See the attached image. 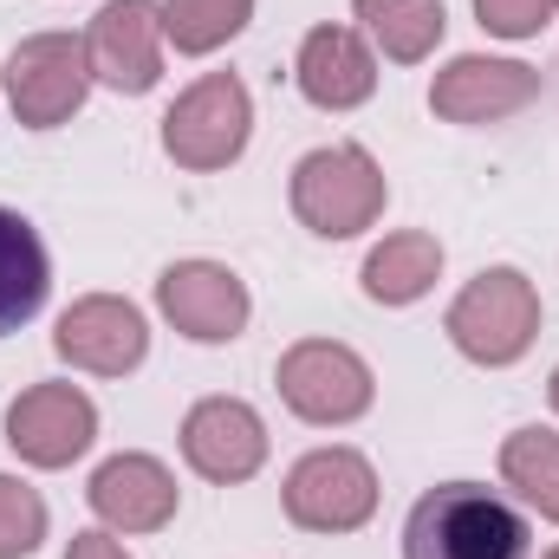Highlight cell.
<instances>
[{"instance_id":"obj_1","label":"cell","mask_w":559,"mask_h":559,"mask_svg":"<svg viewBox=\"0 0 559 559\" xmlns=\"http://www.w3.org/2000/svg\"><path fill=\"white\" fill-rule=\"evenodd\" d=\"M404 559H527V521L481 481H442L411 508Z\"/></svg>"},{"instance_id":"obj_2","label":"cell","mask_w":559,"mask_h":559,"mask_svg":"<svg viewBox=\"0 0 559 559\" xmlns=\"http://www.w3.org/2000/svg\"><path fill=\"white\" fill-rule=\"evenodd\" d=\"M534 332H540V293H534V280L514 274V267L475 274L455 293V306H449V338L475 365H514L534 345Z\"/></svg>"},{"instance_id":"obj_3","label":"cell","mask_w":559,"mask_h":559,"mask_svg":"<svg viewBox=\"0 0 559 559\" xmlns=\"http://www.w3.org/2000/svg\"><path fill=\"white\" fill-rule=\"evenodd\" d=\"M293 215L325 235V241H345L358 228H371L384 215V169L358 150V143H338V150H312L299 156L293 169Z\"/></svg>"},{"instance_id":"obj_4","label":"cell","mask_w":559,"mask_h":559,"mask_svg":"<svg viewBox=\"0 0 559 559\" xmlns=\"http://www.w3.org/2000/svg\"><path fill=\"white\" fill-rule=\"evenodd\" d=\"M248 124H254V105H248V85L235 72H209L195 79L169 118H163V150L182 163V169H222L248 150Z\"/></svg>"},{"instance_id":"obj_5","label":"cell","mask_w":559,"mask_h":559,"mask_svg":"<svg viewBox=\"0 0 559 559\" xmlns=\"http://www.w3.org/2000/svg\"><path fill=\"white\" fill-rule=\"evenodd\" d=\"M85 85H92V59H85V39L72 33H33L7 52V98L33 131L66 124L85 105Z\"/></svg>"},{"instance_id":"obj_6","label":"cell","mask_w":559,"mask_h":559,"mask_svg":"<svg viewBox=\"0 0 559 559\" xmlns=\"http://www.w3.org/2000/svg\"><path fill=\"white\" fill-rule=\"evenodd\" d=\"M280 397L306 423H352L371 411V365L338 338H299L280 358Z\"/></svg>"},{"instance_id":"obj_7","label":"cell","mask_w":559,"mask_h":559,"mask_svg":"<svg viewBox=\"0 0 559 559\" xmlns=\"http://www.w3.org/2000/svg\"><path fill=\"white\" fill-rule=\"evenodd\" d=\"M378 508V475L358 449H312L286 475V514L306 534H352Z\"/></svg>"},{"instance_id":"obj_8","label":"cell","mask_w":559,"mask_h":559,"mask_svg":"<svg viewBox=\"0 0 559 559\" xmlns=\"http://www.w3.org/2000/svg\"><path fill=\"white\" fill-rule=\"evenodd\" d=\"M98 436V411L79 384H33L13 397L7 411V442L33 462V468H66L92 449Z\"/></svg>"},{"instance_id":"obj_9","label":"cell","mask_w":559,"mask_h":559,"mask_svg":"<svg viewBox=\"0 0 559 559\" xmlns=\"http://www.w3.org/2000/svg\"><path fill=\"white\" fill-rule=\"evenodd\" d=\"M85 59L92 79H105L111 92H150L163 72V7L156 0H105L92 33H85Z\"/></svg>"},{"instance_id":"obj_10","label":"cell","mask_w":559,"mask_h":559,"mask_svg":"<svg viewBox=\"0 0 559 559\" xmlns=\"http://www.w3.org/2000/svg\"><path fill=\"white\" fill-rule=\"evenodd\" d=\"M156 306L195 345H228L248 325V286L222 261H176L169 274L156 280Z\"/></svg>"},{"instance_id":"obj_11","label":"cell","mask_w":559,"mask_h":559,"mask_svg":"<svg viewBox=\"0 0 559 559\" xmlns=\"http://www.w3.org/2000/svg\"><path fill=\"white\" fill-rule=\"evenodd\" d=\"M59 358L79 365V371H98V378H124L138 371L143 352H150V332H143V312L131 299H111V293H92L79 306H66L59 332H52Z\"/></svg>"},{"instance_id":"obj_12","label":"cell","mask_w":559,"mask_h":559,"mask_svg":"<svg viewBox=\"0 0 559 559\" xmlns=\"http://www.w3.org/2000/svg\"><path fill=\"white\" fill-rule=\"evenodd\" d=\"M540 98V72L521 66V59H455L449 72H436L429 85V105L436 118L449 124H495V118H514Z\"/></svg>"},{"instance_id":"obj_13","label":"cell","mask_w":559,"mask_h":559,"mask_svg":"<svg viewBox=\"0 0 559 559\" xmlns=\"http://www.w3.org/2000/svg\"><path fill=\"white\" fill-rule=\"evenodd\" d=\"M182 455L209 481H248L267 462V423L254 417L241 397H209L182 423Z\"/></svg>"},{"instance_id":"obj_14","label":"cell","mask_w":559,"mask_h":559,"mask_svg":"<svg viewBox=\"0 0 559 559\" xmlns=\"http://www.w3.org/2000/svg\"><path fill=\"white\" fill-rule=\"evenodd\" d=\"M85 495H92V514L118 534H156L176 514V481L156 455H111Z\"/></svg>"},{"instance_id":"obj_15","label":"cell","mask_w":559,"mask_h":559,"mask_svg":"<svg viewBox=\"0 0 559 559\" xmlns=\"http://www.w3.org/2000/svg\"><path fill=\"white\" fill-rule=\"evenodd\" d=\"M299 92L319 111H352L378 92V59L352 26H312L299 46Z\"/></svg>"},{"instance_id":"obj_16","label":"cell","mask_w":559,"mask_h":559,"mask_svg":"<svg viewBox=\"0 0 559 559\" xmlns=\"http://www.w3.org/2000/svg\"><path fill=\"white\" fill-rule=\"evenodd\" d=\"M46 286H52L46 241L33 235L26 215L0 209V332H20L46 306Z\"/></svg>"},{"instance_id":"obj_17","label":"cell","mask_w":559,"mask_h":559,"mask_svg":"<svg viewBox=\"0 0 559 559\" xmlns=\"http://www.w3.org/2000/svg\"><path fill=\"white\" fill-rule=\"evenodd\" d=\"M436 274H442V241L423 235V228H411V235H391L384 248H371V261H365V293H371L378 306H411V299H423V293L436 286Z\"/></svg>"},{"instance_id":"obj_18","label":"cell","mask_w":559,"mask_h":559,"mask_svg":"<svg viewBox=\"0 0 559 559\" xmlns=\"http://www.w3.org/2000/svg\"><path fill=\"white\" fill-rule=\"evenodd\" d=\"M358 20H365V33L384 46V59H397V66H417L436 52V39H442V0H358Z\"/></svg>"},{"instance_id":"obj_19","label":"cell","mask_w":559,"mask_h":559,"mask_svg":"<svg viewBox=\"0 0 559 559\" xmlns=\"http://www.w3.org/2000/svg\"><path fill=\"white\" fill-rule=\"evenodd\" d=\"M501 475L547 514L559 521V436L554 429H514L501 442Z\"/></svg>"},{"instance_id":"obj_20","label":"cell","mask_w":559,"mask_h":559,"mask_svg":"<svg viewBox=\"0 0 559 559\" xmlns=\"http://www.w3.org/2000/svg\"><path fill=\"white\" fill-rule=\"evenodd\" d=\"M248 13L254 0H163V39H176V52H215L248 26Z\"/></svg>"},{"instance_id":"obj_21","label":"cell","mask_w":559,"mask_h":559,"mask_svg":"<svg viewBox=\"0 0 559 559\" xmlns=\"http://www.w3.org/2000/svg\"><path fill=\"white\" fill-rule=\"evenodd\" d=\"M39 540H46V501L20 475H0V559H26Z\"/></svg>"},{"instance_id":"obj_22","label":"cell","mask_w":559,"mask_h":559,"mask_svg":"<svg viewBox=\"0 0 559 559\" xmlns=\"http://www.w3.org/2000/svg\"><path fill=\"white\" fill-rule=\"evenodd\" d=\"M475 13H481L488 33H501V39H527V33H540V26L559 13V0H475Z\"/></svg>"},{"instance_id":"obj_23","label":"cell","mask_w":559,"mask_h":559,"mask_svg":"<svg viewBox=\"0 0 559 559\" xmlns=\"http://www.w3.org/2000/svg\"><path fill=\"white\" fill-rule=\"evenodd\" d=\"M66 559H131L111 534H72V547H66Z\"/></svg>"},{"instance_id":"obj_24","label":"cell","mask_w":559,"mask_h":559,"mask_svg":"<svg viewBox=\"0 0 559 559\" xmlns=\"http://www.w3.org/2000/svg\"><path fill=\"white\" fill-rule=\"evenodd\" d=\"M554 411H559V371H554Z\"/></svg>"},{"instance_id":"obj_25","label":"cell","mask_w":559,"mask_h":559,"mask_svg":"<svg viewBox=\"0 0 559 559\" xmlns=\"http://www.w3.org/2000/svg\"><path fill=\"white\" fill-rule=\"evenodd\" d=\"M547 559H559V547H554V554H547Z\"/></svg>"}]
</instances>
